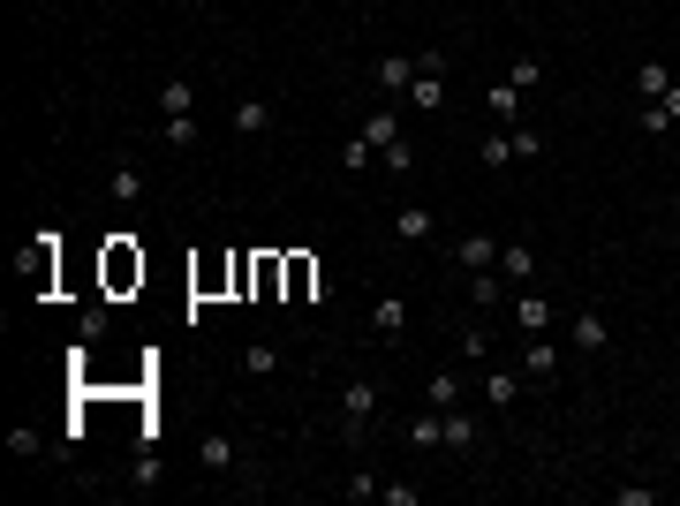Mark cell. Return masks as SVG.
Masks as SVG:
<instances>
[{
	"label": "cell",
	"instance_id": "6da1fadb",
	"mask_svg": "<svg viewBox=\"0 0 680 506\" xmlns=\"http://www.w3.org/2000/svg\"><path fill=\"white\" fill-rule=\"evenodd\" d=\"M401 99H408V114H439L446 106V61L439 53H416V84H408Z\"/></svg>",
	"mask_w": 680,
	"mask_h": 506
},
{
	"label": "cell",
	"instance_id": "7a4b0ae2",
	"mask_svg": "<svg viewBox=\"0 0 680 506\" xmlns=\"http://www.w3.org/2000/svg\"><path fill=\"white\" fill-rule=\"evenodd\" d=\"M371 416H378V378H348V386H340V423H348V439H363Z\"/></svg>",
	"mask_w": 680,
	"mask_h": 506
},
{
	"label": "cell",
	"instance_id": "3957f363",
	"mask_svg": "<svg viewBox=\"0 0 680 506\" xmlns=\"http://www.w3.org/2000/svg\"><path fill=\"white\" fill-rule=\"evenodd\" d=\"M129 280H144V257H136L129 235H114L106 242V287H129Z\"/></svg>",
	"mask_w": 680,
	"mask_h": 506
},
{
	"label": "cell",
	"instance_id": "277c9868",
	"mask_svg": "<svg viewBox=\"0 0 680 506\" xmlns=\"http://www.w3.org/2000/svg\"><path fill=\"white\" fill-rule=\"evenodd\" d=\"M454 265L461 272H492L499 265V235H461L454 242Z\"/></svg>",
	"mask_w": 680,
	"mask_h": 506
},
{
	"label": "cell",
	"instance_id": "5b68a950",
	"mask_svg": "<svg viewBox=\"0 0 680 506\" xmlns=\"http://www.w3.org/2000/svg\"><path fill=\"white\" fill-rule=\"evenodd\" d=\"M605 348H612L605 310H575V355H605Z\"/></svg>",
	"mask_w": 680,
	"mask_h": 506
},
{
	"label": "cell",
	"instance_id": "8992f818",
	"mask_svg": "<svg viewBox=\"0 0 680 506\" xmlns=\"http://www.w3.org/2000/svg\"><path fill=\"white\" fill-rule=\"evenodd\" d=\"M159 114L189 121V114H197V84H189V76H167V84H159Z\"/></svg>",
	"mask_w": 680,
	"mask_h": 506
},
{
	"label": "cell",
	"instance_id": "52a82bcc",
	"mask_svg": "<svg viewBox=\"0 0 680 506\" xmlns=\"http://www.w3.org/2000/svg\"><path fill=\"white\" fill-rule=\"evenodd\" d=\"M363 144H371V152H386V144H401V106H378V114L371 121H363Z\"/></svg>",
	"mask_w": 680,
	"mask_h": 506
},
{
	"label": "cell",
	"instance_id": "ba28073f",
	"mask_svg": "<svg viewBox=\"0 0 680 506\" xmlns=\"http://www.w3.org/2000/svg\"><path fill=\"white\" fill-rule=\"evenodd\" d=\"M560 371V348H552V333H529V348H522V378H552Z\"/></svg>",
	"mask_w": 680,
	"mask_h": 506
},
{
	"label": "cell",
	"instance_id": "9c48e42d",
	"mask_svg": "<svg viewBox=\"0 0 680 506\" xmlns=\"http://www.w3.org/2000/svg\"><path fill=\"white\" fill-rule=\"evenodd\" d=\"M499 272H507L514 287H529L537 280V250H529V242H499Z\"/></svg>",
	"mask_w": 680,
	"mask_h": 506
},
{
	"label": "cell",
	"instance_id": "30bf717a",
	"mask_svg": "<svg viewBox=\"0 0 680 506\" xmlns=\"http://www.w3.org/2000/svg\"><path fill=\"white\" fill-rule=\"evenodd\" d=\"M197 461H204V469H212V476H227V469H235V461H242V446L227 439V431H212V439H197Z\"/></svg>",
	"mask_w": 680,
	"mask_h": 506
},
{
	"label": "cell",
	"instance_id": "8fae6325",
	"mask_svg": "<svg viewBox=\"0 0 680 506\" xmlns=\"http://www.w3.org/2000/svg\"><path fill=\"white\" fill-rule=\"evenodd\" d=\"M431 227H439V220H431V204H401V212H393V235H401V242H431Z\"/></svg>",
	"mask_w": 680,
	"mask_h": 506
},
{
	"label": "cell",
	"instance_id": "7c38bea8",
	"mask_svg": "<svg viewBox=\"0 0 680 506\" xmlns=\"http://www.w3.org/2000/svg\"><path fill=\"white\" fill-rule=\"evenodd\" d=\"M401 439L416 446V454H431V446H446V408H431V416H416V423L401 431Z\"/></svg>",
	"mask_w": 680,
	"mask_h": 506
},
{
	"label": "cell",
	"instance_id": "4fadbf2b",
	"mask_svg": "<svg viewBox=\"0 0 680 506\" xmlns=\"http://www.w3.org/2000/svg\"><path fill=\"white\" fill-rule=\"evenodd\" d=\"M288 287H295V303H310V295L325 303V272L310 265V257H288Z\"/></svg>",
	"mask_w": 680,
	"mask_h": 506
},
{
	"label": "cell",
	"instance_id": "5bb4252c",
	"mask_svg": "<svg viewBox=\"0 0 680 506\" xmlns=\"http://www.w3.org/2000/svg\"><path fill=\"white\" fill-rule=\"evenodd\" d=\"M227 121H235V136H265L272 129V106L265 99H235V114H227Z\"/></svg>",
	"mask_w": 680,
	"mask_h": 506
},
{
	"label": "cell",
	"instance_id": "9a60e30c",
	"mask_svg": "<svg viewBox=\"0 0 680 506\" xmlns=\"http://www.w3.org/2000/svg\"><path fill=\"white\" fill-rule=\"evenodd\" d=\"M416 84V53H386L378 61V91H408Z\"/></svg>",
	"mask_w": 680,
	"mask_h": 506
},
{
	"label": "cell",
	"instance_id": "2e32d148",
	"mask_svg": "<svg viewBox=\"0 0 680 506\" xmlns=\"http://www.w3.org/2000/svg\"><path fill=\"white\" fill-rule=\"evenodd\" d=\"M514 325L522 333H552V303L544 295H514Z\"/></svg>",
	"mask_w": 680,
	"mask_h": 506
},
{
	"label": "cell",
	"instance_id": "e0dca14e",
	"mask_svg": "<svg viewBox=\"0 0 680 506\" xmlns=\"http://www.w3.org/2000/svg\"><path fill=\"white\" fill-rule=\"evenodd\" d=\"M484 106H492L499 121H514V114H522V84H514V76H499V84L484 91Z\"/></svg>",
	"mask_w": 680,
	"mask_h": 506
},
{
	"label": "cell",
	"instance_id": "ac0fdd59",
	"mask_svg": "<svg viewBox=\"0 0 680 506\" xmlns=\"http://www.w3.org/2000/svg\"><path fill=\"white\" fill-rule=\"evenodd\" d=\"M484 401H492V408H514V401H522V371H492V378H484Z\"/></svg>",
	"mask_w": 680,
	"mask_h": 506
},
{
	"label": "cell",
	"instance_id": "d6986e66",
	"mask_svg": "<svg viewBox=\"0 0 680 506\" xmlns=\"http://www.w3.org/2000/svg\"><path fill=\"white\" fill-rule=\"evenodd\" d=\"M371 325H378V340H401L408 333V303H393V295H386V303L371 310Z\"/></svg>",
	"mask_w": 680,
	"mask_h": 506
},
{
	"label": "cell",
	"instance_id": "ffe728a7",
	"mask_svg": "<svg viewBox=\"0 0 680 506\" xmlns=\"http://www.w3.org/2000/svg\"><path fill=\"white\" fill-rule=\"evenodd\" d=\"M446 446H454V454L476 446V416H469V408H446Z\"/></svg>",
	"mask_w": 680,
	"mask_h": 506
},
{
	"label": "cell",
	"instance_id": "44dd1931",
	"mask_svg": "<svg viewBox=\"0 0 680 506\" xmlns=\"http://www.w3.org/2000/svg\"><path fill=\"white\" fill-rule=\"evenodd\" d=\"M424 393H431V408H461V378H454V371H431Z\"/></svg>",
	"mask_w": 680,
	"mask_h": 506
},
{
	"label": "cell",
	"instance_id": "7402d4cb",
	"mask_svg": "<svg viewBox=\"0 0 680 506\" xmlns=\"http://www.w3.org/2000/svg\"><path fill=\"white\" fill-rule=\"evenodd\" d=\"M476 159H484V167H514V136H484Z\"/></svg>",
	"mask_w": 680,
	"mask_h": 506
},
{
	"label": "cell",
	"instance_id": "603a6c76",
	"mask_svg": "<svg viewBox=\"0 0 680 506\" xmlns=\"http://www.w3.org/2000/svg\"><path fill=\"white\" fill-rule=\"evenodd\" d=\"M469 303H484V310L499 303V265L492 272H469Z\"/></svg>",
	"mask_w": 680,
	"mask_h": 506
},
{
	"label": "cell",
	"instance_id": "cb8c5ba5",
	"mask_svg": "<svg viewBox=\"0 0 680 506\" xmlns=\"http://www.w3.org/2000/svg\"><path fill=\"white\" fill-rule=\"evenodd\" d=\"M242 363H250L257 378H272V371H280V348H272V340H250V355H242Z\"/></svg>",
	"mask_w": 680,
	"mask_h": 506
},
{
	"label": "cell",
	"instance_id": "d4e9b609",
	"mask_svg": "<svg viewBox=\"0 0 680 506\" xmlns=\"http://www.w3.org/2000/svg\"><path fill=\"white\" fill-rule=\"evenodd\" d=\"M665 84H673V76H665V61H643V68H635V91H643V99H658Z\"/></svg>",
	"mask_w": 680,
	"mask_h": 506
},
{
	"label": "cell",
	"instance_id": "484cf974",
	"mask_svg": "<svg viewBox=\"0 0 680 506\" xmlns=\"http://www.w3.org/2000/svg\"><path fill=\"white\" fill-rule=\"evenodd\" d=\"M378 159H386V174H416V144H408V136H401V144H386Z\"/></svg>",
	"mask_w": 680,
	"mask_h": 506
},
{
	"label": "cell",
	"instance_id": "4316f807",
	"mask_svg": "<svg viewBox=\"0 0 680 506\" xmlns=\"http://www.w3.org/2000/svg\"><path fill=\"white\" fill-rule=\"evenodd\" d=\"M106 325H114V310H106V303H91L84 318H76V333H84V340H106Z\"/></svg>",
	"mask_w": 680,
	"mask_h": 506
},
{
	"label": "cell",
	"instance_id": "83f0119b",
	"mask_svg": "<svg viewBox=\"0 0 680 506\" xmlns=\"http://www.w3.org/2000/svg\"><path fill=\"white\" fill-rule=\"evenodd\" d=\"M106 189H114V204H136V197H144V182H136V167H114V182H106Z\"/></svg>",
	"mask_w": 680,
	"mask_h": 506
},
{
	"label": "cell",
	"instance_id": "f1b7e54d",
	"mask_svg": "<svg viewBox=\"0 0 680 506\" xmlns=\"http://www.w3.org/2000/svg\"><path fill=\"white\" fill-rule=\"evenodd\" d=\"M507 76H514V84H522V91H537V84H544V61H537V53H522V61H514Z\"/></svg>",
	"mask_w": 680,
	"mask_h": 506
},
{
	"label": "cell",
	"instance_id": "f546056e",
	"mask_svg": "<svg viewBox=\"0 0 680 506\" xmlns=\"http://www.w3.org/2000/svg\"><path fill=\"white\" fill-rule=\"evenodd\" d=\"M189 144H197V114H189V121H167V152H189Z\"/></svg>",
	"mask_w": 680,
	"mask_h": 506
},
{
	"label": "cell",
	"instance_id": "4dcf8cb0",
	"mask_svg": "<svg viewBox=\"0 0 680 506\" xmlns=\"http://www.w3.org/2000/svg\"><path fill=\"white\" fill-rule=\"evenodd\" d=\"M8 454H16V461L38 454V431H31V423H16V431H8Z\"/></svg>",
	"mask_w": 680,
	"mask_h": 506
},
{
	"label": "cell",
	"instance_id": "1f68e13d",
	"mask_svg": "<svg viewBox=\"0 0 680 506\" xmlns=\"http://www.w3.org/2000/svg\"><path fill=\"white\" fill-rule=\"evenodd\" d=\"M340 491H348V499H378V491H386V484H378L371 469H356V476H348V484H340Z\"/></svg>",
	"mask_w": 680,
	"mask_h": 506
},
{
	"label": "cell",
	"instance_id": "d6a6232c",
	"mask_svg": "<svg viewBox=\"0 0 680 506\" xmlns=\"http://www.w3.org/2000/svg\"><path fill=\"white\" fill-rule=\"evenodd\" d=\"M544 152V129H514V159H537Z\"/></svg>",
	"mask_w": 680,
	"mask_h": 506
},
{
	"label": "cell",
	"instance_id": "836d02e7",
	"mask_svg": "<svg viewBox=\"0 0 680 506\" xmlns=\"http://www.w3.org/2000/svg\"><path fill=\"white\" fill-rule=\"evenodd\" d=\"M378 499H386V506H424V491H416V484H386Z\"/></svg>",
	"mask_w": 680,
	"mask_h": 506
},
{
	"label": "cell",
	"instance_id": "e575fe53",
	"mask_svg": "<svg viewBox=\"0 0 680 506\" xmlns=\"http://www.w3.org/2000/svg\"><path fill=\"white\" fill-rule=\"evenodd\" d=\"M620 506H658V484H620Z\"/></svg>",
	"mask_w": 680,
	"mask_h": 506
},
{
	"label": "cell",
	"instance_id": "d590c367",
	"mask_svg": "<svg viewBox=\"0 0 680 506\" xmlns=\"http://www.w3.org/2000/svg\"><path fill=\"white\" fill-rule=\"evenodd\" d=\"M658 114H665V121H680V84H665V91H658Z\"/></svg>",
	"mask_w": 680,
	"mask_h": 506
},
{
	"label": "cell",
	"instance_id": "8d00e7d4",
	"mask_svg": "<svg viewBox=\"0 0 680 506\" xmlns=\"http://www.w3.org/2000/svg\"><path fill=\"white\" fill-rule=\"evenodd\" d=\"M673 212H680V189H673Z\"/></svg>",
	"mask_w": 680,
	"mask_h": 506
}]
</instances>
